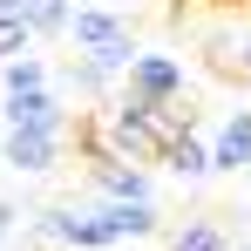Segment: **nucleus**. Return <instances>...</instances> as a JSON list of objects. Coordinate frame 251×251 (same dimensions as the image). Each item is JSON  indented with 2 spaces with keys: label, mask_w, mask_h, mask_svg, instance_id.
I'll use <instances>...</instances> for the list:
<instances>
[{
  "label": "nucleus",
  "mask_w": 251,
  "mask_h": 251,
  "mask_svg": "<svg viewBox=\"0 0 251 251\" xmlns=\"http://www.w3.org/2000/svg\"><path fill=\"white\" fill-rule=\"evenodd\" d=\"M68 41L82 48V61H95L109 82H123V75H129V61L143 54V48H136V34H129V21H123V14H109V7H75Z\"/></svg>",
  "instance_id": "obj_1"
},
{
  "label": "nucleus",
  "mask_w": 251,
  "mask_h": 251,
  "mask_svg": "<svg viewBox=\"0 0 251 251\" xmlns=\"http://www.w3.org/2000/svg\"><path fill=\"white\" fill-rule=\"evenodd\" d=\"M116 95H136V102H150V109H176V95H183V61L143 48V54L129 61V75H123Z\"/></svg>",
  "instance_id": "obj_2"
},
{
  "label": "nucleus",
  "mask_w": 251,
  "mask_h": 251,
  "mask_svg": "<svg viewBox=\"0 0 251 251\" xmlns=\"http://www.w3.org/2000/svg\"><path fill=\"white\" fill-rule=\"evenodd\" d=\"M0 123L7 129H41V136H68V102L54 88H34V95H0Z\"/></svg>",
  "instance_id": "obj_3"
},
{
  "label": "nucleus",
  "mask_w": 251,
  "mask_h": 251,
  "mask_svg": "<svg viewBox=\"0 0 251 251\" xmlns=\"http://www.w3.org/2000/svg\"><path fill=\"white\" fill-rule=\"evenodd\" d=\"M88 183L102 190V204H156V183L143 163H123V156H95L88 163Z\"/></svg>",
  "instance_id": "obj_4"
},
{
  "label": "nucleus",
  "mask_w": 251,
  "mask_h": 251,
  "mask_svg": "<svg viewBox=\"0 0 251 251\" xmlns=\"http://www.w3.org/2000/svg\"><path fill=\"white\" fill-rule=\"evenodd\" d=\"M61 150H68V136H41V129H7V143H0V163L21 170V176H48V170L61 163Z\"/></svg>",
  "instance_id": "obj_5"
},
{
  "label": "nucleus",
  "mask_w": 251,
  "mask_h": 251,
  "mask_svg": "<svg viewBox=\"0 0 251 251\" xmlns=\"http://www.w3.org/2000/svg\"><path fill=\"white\" fill-rule=\"evenodd\" d=\"M210 170L217 176H245L251 170V109H231L210 129Z\"/></svg>",
  "instance_id": "obj_6"
},
{
  "label": "nucleus",
  "mask_w": 251,
  "mask_h": 251,
  "mask_svg": "<svg viewBox=\"0 0 251 251\" xmlns=\"http://www.w3.org/2000/svg\"><path fill=\"white\" fill-rule=\"evenodd\" d=\"M163 170L170 176H176V183H204V176H217V170H210V136L197 123L183 129V136H176V143H170V156H163Z\"/></svg>",
  "instance_id": "obj_7"
},
{
  "label": "nucleus",
  "mask_w": 251,
  "mask_h": 251,
  "mask_svg": "<svg viewBox=\"0 0 251 251\" xmlns=\"http://www.w3.org/2000/svg\"><path fill=\"white\" fill-rule=\"evenodd\" d=\"M95 217L109 224V238H156V204H95Z\"/></svg>",
  "instance_id": "obj_8"
},
{
  "label": "nucleus",
  "mask_w": 251,
  "mask_h": 251,
  "mask_svg": "<svg viewBox=\"0 0 251 251\" xmlns=\"http://www.w3.org/2000/svg\"><path fill=\"white\" fill-rule=\"evenodd\" d=\"M21 21L34 27V41H54V34H68L75 7H68V0H27V7H21Z\"/></svg>",
  "instance_id": "obj_9"
},
{
  "label": "nucleus",
  "mask_w": 251,
  "mask_h": 251,
  "mask_svg": "<svg viewBox=\"0 0 251 251\" xmlns=\"http://www.w3.org/2000/svg\"><path fill=\"white\" fill-rule=\"evenodd\" d=\"M34 88H54V75H48L41 54H27V61H7V68H0V95H34Z\"/></svg>",
  "instance_id": "obj_10"
},
{
  "label": "nucleus",
  "mask_w": 251,
  "mask_h": 251,
  "mask_svg": "<svg viewBox=\"0 0 251 251\" xmlns=\"http://www.w3.org/2000/svg\"><path fill=\"white\" fill-rule=\"evenodd\" d=\"M224 245H231V238H224V231H217L210 217H190V224H183V231L170 238V251H224Z\"/></svg>",
  "instance_id": "obj_11"
},
{
  "label": "nucleus",
  "mask_w": 251,
  "mask_h": 251,
  "mask_svg": "<svg viewBox=\"0 0 251 251\" xmlns=\"http://www.w3.org/2000/svg\"><path fill=\"white\" fill-rule=\"evenodd\" d=\"M34 54V27L27 21H0V68L7 61H27Z\"/></svg>",
  "instance_id": "obj_12"
},
{
  "label": "nucleus",
  "mask_w": 251,
  "mask_h": 251,
  "mask_svg": "<svg viewBox=\"0 0 251 251\" xmlns=\"http://www.w3.org/2000/svg\"><path fill=\"white\" fill-rule=\"evenodd\" d=\"M217 61H224V68H231V75H238V82L251 88V34H238V41H224V54H217Z\"/></svg>",
  "instance_id": "obj_13"
},
{
  "label": "nucleus",
  "mask_w": 251,
  "mask_h": 251,
  "mask_svg": "<svg viewBox=\"0 0 251 251\" xmlns=\"http://www.w3.org/2000/svg\"><path fill=\"white\" fill-rule=\"evenodd\" d=\"M14 231H21V210H14V204H7V197H0V245H7Z\"/></svg>",
  "instance_id": "obj_14"
},
{
  "label": "nucleus",
  "mask_w": 251,
  "mask_h": 251,
  "mask_svg": "<svg viewBox=\"0 0 251 251\" xmlns=\"http://www.w3.org/2000/svg\"><path fill=\"white\" fill-rule=\"evenodd\" d=\"M21 7H27V0H0V21H21Z\"/></svg>",
  "instance_id": "obj_15"
},
{
  "label": "nucleus",
  "mask_w": 251,
  "mask_h": 251,
  "mask_svg": "<svg viewBox=\"0 0 251 251\" xmlns=\"http://www.w3.org/2000/svg\"><path fill=\"white\" fill-rule=\"evenodd\" d=\"M224 251H251V245H238V238H231V245H224Z\"/></svg>",
  "instance_id": "obj_16"
}]
</instances>
